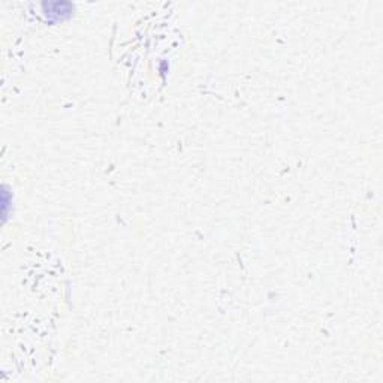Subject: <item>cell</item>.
Returning <instances> with one entry per match:
<instances>
[{"label":"cell","instance_id":"1","mask_svg":"<svg viewBox=\"0 0 383 383\" xmlns=\"http://www.w3.org/2000/svg\"><path fill=\"white\" fill-rule=\"evenodd\" d=\"M47 23H63L74 17L75 5L70 2H44L39 5Z\"/></svg>","mask_w":383,"mask_h":383}]
</instances>
